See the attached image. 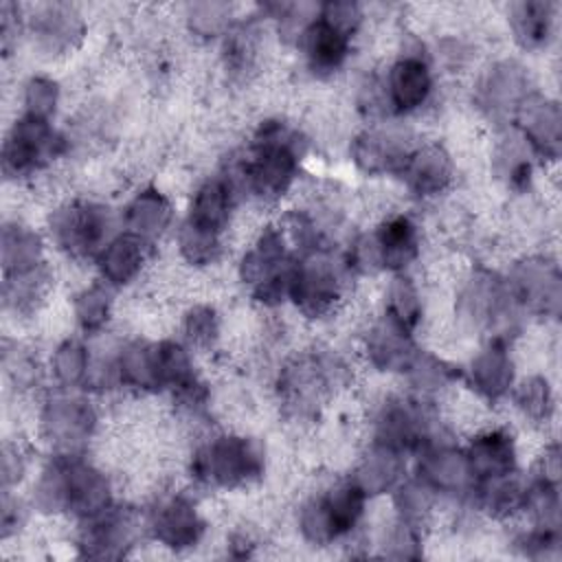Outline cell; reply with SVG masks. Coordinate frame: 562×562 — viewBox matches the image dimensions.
<instances>
[{
  "instance_id": "6da1fadb",
  "label": "cell",
  "mask_w": 562,
  "mask_h": 562,
  "mask_svg": "<svg viewBox=\"0 0 562 562\" xmlns=\"http://www.w3.org/2000/svg\"><path fill=\"white\" fill-rule=\"evenodd\" d=\"M33 503L48 514L68 512L88 520L112 507V487L108 476L79 454L57 452L35 481Z\"/></svg>"
},
{
  "instance_id": "7a4b0ae2",
  "label": "cell",
  "mask_w": 562,
  "mask_h": 562,
  "mask_svg": "<svg viewBox=\"0 0 562 562\" xmlns=\"http://www.w3.org/2000/svg\"><path fill=\"white\" fill-rule=\"evenodd\" d=\"M263 465L266 454L259 441L241 435H217L193 452L189 472L202 485L235 490L257 481Z\"/></svg>"
},
{
  "instance_id": "3957f363",
  "label": "cell",
  "mask_w": 562,
  "mask_h": 562,
  "mask_svg": "<svg viewBox=\"0 0 562 562\" xmlns=\"http://www.w3.org/2000/svg\"><path fill=\"white\" fill-rule=\"evenodd\" d=\"M457 312L470 327L490 334V342H505L518 318V303L507 281L490 270H474L457 299Z\"/></svg>"
},
{
  "instance_id": "277c9868",
  "label": "cell",
  "mask_w": 562,
  "mask_h": 562,
  "mask_svg": "<svg viewBox=\"0 0 562 562\" xmlns=\"http://www.w3.org/2000/svg\"><path fill=\"white\" fill-rule=\"evenodd\" d=\"M367 505V494L349 479L325 494L307 498L299 509V529L310 544H331L351 533Z\"/></svg>"
},
{
  "instance_id": "5b68a950",
  "label": "cell",
  "mask_w": 562,
  "mask_h": 562,
  "mask_svg": "<svg viewBox=\"0 0 562 562\" xmlns=\"http://www.w3.org/2000/svg\"><path fill=\"white\" fill-rule=\"evenodd\" d=\"M50 237L59 250L75 259H97V255L114 239L112 215L97 202H70L50 217Z\"/></svg>"
},
{
  "instance_id": "8992f818",
  "label": "cell",
  "mask_w": 562,
  "mask_h": 562,
  "mask_svg": "<svg viewBox=\"0 0 562 562\" xmlns=\"http://www.w3.org/2000/svg\"><path fill=\"white\" fill-rule=\"evenodd\" d=\"M342 277L325 248L301 255L294 261L288 299L310 318L329 314L340 299Z\"/></svg>"
},
{
  "instance_id": "52a82bcc",
  "label": "cell",
  "mask_w": 562,
  "mask_h": 562,
  "mask_svg": "<svg viewBox=\"0 0 562 562\" xmlns=\"http://www.w3.org/2000/svg\"><path fill=\"white\" fill-rule=\"evenodd\" d=\"M64 138L53 130L50 121L22 114L2 145V171L9 178L31 176L46 167L64 151Z\"/></svg>"
},
{
  "instance_id": "ba28073f",
  "label": "cell",
  "mask_w": 562,
  "mask_h": 562,
  "mask_svg": "<svg viewBox=\"0 0 562 562\" xmlns=\"http://www.w3.org/2000/svg\"><path fill=\"white\" fill-rule=\"evenodd\" d=\"M40 428L44 439L55 446L57 452L77 454L97 428V411L83 397L53 395L42 406Z\"/></svg>"
},
{
  "instance_id": "9c48e42d",
  "label": "cell",
  "mask_w": 562,
  "mask_h": 562,
  "mask_svg": "<svg viewBox=\"0 0 562 562\" xmlns=\"http://www.w3.org/2000/svg\"><path fill=\"white\" fill-rule=\"evenodd\" d=\"M507 285L518 307L542 316H558L562 303V279L555 263L540 257L518 261Z\"/></svg>"
},
{
  "instance_id": "30bf717a",
  "label": "cell",
  "mask_w": 562,
  "mask_h": 562,
  "mask_svg": "<svg viewBox=\"0 0 562 562\" xmlns=\"http://www.w3.org/2000/svg\"><path fill=\"white\" fill-rule=\"evenodd\" d=\"M430 441L428 417L419 400L395 397L384 402L375 417L373 443H382L406 454L419 452Z\"/></svg>"
},
{
  "instance_id": "8fae6325",
  "label": "cell",
  "mask_w": 562,
  "mask_h": 562,
  "mask_svg": "<svg viewBox=\"0 0 562 562\" xmlns=\"http://www.w3.org/2000/svg\"><path fill=\"white\" fill-rule=\"evenodd\" d=\"M529 97V75L516 61L494 64L483 77L476 94L481 110L494 121L514 119Z\"/></svg>"
},
{
  "instance_id": "7c38bea8",
  "label": "cell",
  "mask_w": 562,
  "mask_h": 562,
  "mask_svg": "<svg viewBox=\"0 0 562 562\" xmlns=\"http://www.w3.org/2000/svg\"><path fill=\"white\" fill-rule=\"evenodd\" d=\"M419 479L435 494L461 496L474 490V474L470 470L465 450L435 439L419 450Z\"/></svg>"
},
{
  "instance_id": "4fadbf2b",
  "label": "cell",
  "mask_w": 562,
  "mask_h": 562,
  "mask_svg": "<svg viewBox=\"0 0 562 562\" xmlns=\"http://www.w3.org/2000/svg\"><path fill=\"white\" fill-rule=\"evenodd\" d=\"M204 527L200 512L184 496H169L160 501L147 518L149 536L158 544L176 551L195 547L204 536Z\"/></svg>"
},
{
  "instance_id": "5bb4252c",
  "label": "cell",
  "mask_w": 562,
  "mask_h": 562,
  "mask_svg": "<svg viewBox=\"0 0 562 562\" xmlns=\"http://www.w3.org/2000/svg\"><path fill=\"white\" fill-rule=\"evenodd\" d=\"M386 105L395 114L419 110L432 92V75L424 57L404 55L395 59L382 83Z\"/></svg>"
},
{
  "instance_id": "9a60e30c",
  "label": "cell",
  "mask_w": 562,
  "mask_h": 562,
  "mask_svg": "<svg viewBox=\"0 0 562 562\" xmlns=\"http://www.w3.org/2000/svg\"><path fill=\"white\" fill-rule=\"evenodd\" d=\"M397 173L402 176L411 193L419 198H432L450 187L454 178V167L446 147L430 143L411 149Z\"/></svg>"
},
{
  "instance_id": "2e32d148",
  "label": "cell",
  "mask_w": 562,
  "mask_h": 562,
  "mask_svg": "<svg viewBox=\"0 0 562 562\" xmlns=\"http://www.w3.org/2000/svg\"><path fill=\"white\" fill-rule=\"evenodd\" d=\"M364 349L369 362L380 371H406L419 351L413 331L386 314L367 331Z\"/></svg>"
},
{
  "instance_id": "e0dca14e",
  "label": "cell",
  "mask_w": 562,
  "mask_h": 562,
  "mask_svg": "<svg viewBox=\"0 0 562 562\" xmlns=\"http://www.w3.org/2000/svg\"><path fill=\"white\" fill-rule=\"evenodd\" d=\"M86 527L79 538V547L88 558H121L132 547L134 522L127 512L108 507L94 518L83 520Z\"/></svg>"
},
{
  "instance_id": "ac0fdd59",
  "label": "cell",
  "mask_w": 562,
  "mask_h": 562,
  "mask_svg": "<svg viewBox=\"0 0 562 562\" xmlns=\"http://www.w3.org/2000/svg\"><path fill=\"white\" fill-rule=\"evenodd\" d=\"M522 138L533 154L542 158H558L562 143V114L555 101L531 94L516 114Z\"/></svg>"
},
{
  "instance_id": "d6986e66",
  "label": "cell",
  "mask_w": 562,
  "mask_h": 562,
  "mask_svg": "<svg viewBox=\"0 0 562 562\" xmlns=\"http://www.w3.org/2000/svg\"><path fill=\"white\" fill-rule=\"evenodd\" d=\"M465 457L474 474V483L516 472V443L503 428H490L472 437L465 448Z\"/></svg>"
},
{
  "instance_id": "ffe728a7",
  "label": "cell",
  "mask_w": 562,
  "mask_h": 562,
  "mask_svg": "<svg viewBox=\"0 0 562 562\" xmlns=\"http://www.w3.org/2000/svg\"><path fill=\"white\" fill-rule=\"evenodd\" d=\"M299 44L303 46L307 66L314 75H331L347 61L351 35L323 20L316 9V15L305 26Z\"/></svg>"
},
{
  "instance_id": "44dd1931",
  "label": "cell",
  "mask_w": 562,
  "mask_h": 562,
  "mask_svg": "<svg viewBox=\"0 0 562 562\" xmlns=\"http://www.w3.org/2000/svg\"><path fill=\"white\" fill-rule=\"evenodd\" d=\"M470 386L485 400L496 402L514 386V362L505 342H487L468 367Z\"/></svg>"
},
{
  "instance_id": "7402d4cb",
  "label": "cell",
  "mask_w": 562,
  "mask_h": 562,
  "mask_svg": "<svg viewBox=\"0 0 562 562\" xmlns=\"http://www.w3.org/2000/svg\"><path fill=\"white\" fill-rule=\"evenodd\" d=\"M233 202L235 191L231 189V184L224 178H211L195 191L184 222L198 231L222 237L231 222Z\"/></svg>"
},
{
  "instance_id": "603a6c76",
  "label": "cell",
  "mask_w": 562,
  "mask_h": 562,
  "mask_svg": "<svg viewBox=\"0 0 562 562\" xmlns=\"http://www.w3.org/2000/svg\"><path fill=\"white\" fill-rule=\"evenodd\" d=\"M149 246L145 239L132 235V233H119L110 244L97 255V266L108 285H127L132 283L145 261Z\"/></svg>"
},
{
  "instance_id": "cb8c5ba5",
  "label": "cell",
  "mask_w": 562,
  "mask_h": 562,
  "mask_svg": "<svg viewBox=\"0 0 562 562\" xmlns=\"http://www.w3.org/2000/svg\"><path fill=\"white\" fill-rule=\"evenodd\" d=\"M382 270L404 272L419 257V233L408 215H391L375 231Z\"/></svg>"
},
{
  "instance_id": "d4e9b609",
  "label": "cell",
  "mask_w": 562,
  "mask_h": 562,
  "mask_svg": "<svg viewBox=\"0 0 562 562\" xmlns=\"http://www.w3.org/2000/svg\"><path fill=\"white\" fill-rule=\"evenodd\" d=\"M173 209L165 193H160L154 187H147L138 191L123 211V224L125 231L145 239L147 244H154L171 224Z\"/></svg>"
},
{
  "instance_id": "484cf974",
  "label": "cell",
  "mask_w": 562,
  "mask_h": 562,
  "mask_svg": "<svg viewBox=\"0 0 562 562\" xmlns=\"http://www.w3.org/2000/svg\"><path fill=\"white\" fill-rule=\"evenodd\" d=\"M404 457L406 454L400 450H393L382 443H373L371 450L358 463L351 481L367 494V498L393 492L402 481V474L406 468Z\"/></svg>"
},
{
  "instance_id": "4316f807",
  "label": "cell",
  "mask_w": 562,
  "mask_h": 562,
  "mask_svg": "<svg viewBox=\"0 0 562 562\" xmlns=\"http://www.w3.org/2000/svg\"><path fill=\"white\" fill-rule=\"evenodd\" d=\"M0 257H2V270L4 277L13 274H26L44 266V241L42 237L18 222L2 226V239H0Z\"/></svg>"
},
{
  "instance_id": "83f0119b",
  "label": "cell",
  "mask_w": 562,
  "mask_h": 562,
  "mask_svg": "<svg viewBox=\"0 0 562 562\" xmlns=\"http://www.w3.org/2000/svg\"><path fill=\"white\" fill-rule=\"evenodd\" d=\"M33 35L48 53L72 48L83 35L81 18L66 4H48L33 18Z\"/></svg>"
},
{
  "instance_id": "f1b7e54d",
  "label": "cell",
  "mask_w": 562,
  "mask_h": 562,
  "mask_svg": "<svg viewBox=\"0 0 562 562\" xmlns=\"http://www.w3.org/2000/svg\"><path fill=\"white\" fill-rule=\"evenodd\" d=\"M116 380L121 386L138 391H158V367H156V345L147 340H130L121 347L114 358Z\"/></svg>"
},
{
  "instance_id": "f546056e",
  "label": "cell",
  "mask_w": 562,
  "mask_h": 562,
  "mask_svg": "<svg viewBox=\"0 0 562 562\" xmlns=\"http://www.w3.org/2000/svg\"><path fill=\"white\" fill-rule=\"evenodd\" d=\"M411 149L397 145L395 138L382 132H362L351 143V158L364 173L400 171Z\"/></svg>"
},
{
  "instance_id": "4dcf8cb0",
  "label": "cell",
  "mask_w": 562,
  "mask_h": 562,
  "mask_svg": "<svg viewBox=\"0 0 562 562\" xmlns=\"http://www.w3.org/2000/svg\"><path fill=\"white\" fill-rule=\"evenodd\" d=\"M514 37L525 48H538L547 44L553 26V7L542 0L516 2L509 13Z\"/></svg>"
},
{
  "instance_id": "1f68e13d",
  "label": "cell",
  "mask_w": 562,
  "mask_h": 562,
  "mask_svg": "<svg viewBox=\"0 0 562 562\" xmlns=\"http://www.w3.org/2000/svg\"><path fill=\"white\" fill-rule=\"evenodd\" d=\"M90 367V353L86 345L77 338H66L64 342H59L50 358L53 375L64 389H77L81 384H88Z\"/></svg>"
},
{
  "instance_id": "d6a6232c",
  "label": "cell",
  "mask_w": 562,
  "mask_h": 562,
  "mask_svg": "<svg viewBox=\"0 0 562 562\" xmlns=\"http://www.w3.org/2000/svg\"><path fill=\"white\" fill-rule=\"evenodd\" d=\"M422 310H424V305H422L417 285L413 283L411 277H406L404 272H397L386 288L384 314L413 331L417 327V323L422 321Z\"/></svg>"
},
{
  "instance_id": "836d02e7",
  "label": "cell",
  "mask_w": 562,
  "mask_h": 562,
  "mask_svg": "<svg viewBox=\"0 0 562 562\" xmlns=\"http://www.w3.org/2000/svg\"><path fill=\"white\" fill-rule=\"evenodd\" d=\"M112 312V294L105 283H92L75 296V318L86 334H97L105 327Z\"/></svg>"
},
{
  "instance_id": "e575fe53",
  "label": "cell",
  "mask_w": 562,
  "mask_h": 562,
  "mask_svg": "<svg viewBox=\"0 0 562 562\" xmlns=\"http://www.w3.org/2000/svg\"><path fill=\"white\" fill-rule=\"evenodd\" d=\"M393 492H395L393 501L397 509V520H404L422 529V522L428 518L432 509L435 492L419 476L411 481H400Z\"/></svg>"
},
{
  "instance_id": "d590c367",
  "label": "cell",
  "mask_w": 562,
  "mask_h": 562,
  "mask_svg": "<svg viewBox=\"0 0 562 562\" xmlns=\"http://www.w3.org/2000/svg\"><path fill=\"white\" fill-rule=\"evenodd\" d=\"M406 373H408V378H411L413 389H415L419 395H432V393L441 391V389L454 378L452 367H448V364H446L443 360H439L437 356L424 353V351H417V356H415L413 362L408 364Z\"/></svg>"
},
{
  "instance_id": "8d00e7d4",
  "label": "cell",
  "mask_w": 562,
  "mask_h": 562,
  "mask_svg": "<svg viewBox=\"0 0 562 562\" xmlns=\"http://www.w3.org/2000/svg\"><path fill=\"white\" fill-rule=\"evenodd\" d=\"M178 250L180 255L193 263V266H209L213 263L222 252V237L198 231L182 222L178 231Z\"/></svg>"
},
{
  "instance_id": "74e56055",
  "label": "cell",
  "mask_w": 562,
  "mask_h": 562,
  "mask_svg": "<svg viewBox=\"0 0 562 562\" xmlns=\"http://www.w3.org/2000/svg\"><path fill=\"white\" fill-rule=\"evenodd\" d=\"M520 413L533 422H547L553 413V393L544 378H527L514 393Z\"/></svg>"
},
{
  "instance_id": "f35d334b",
  "label": "cell",
  "mask_w": 562,
  "mask_h": 562,
  "mask_svg": "<svg viewBox=\"0 0 562 562\" xmlns=\"http://www.w3.org/2000/svg\"><path fill=\"white\" fill-rule=\"evenodd\" d=\"M24 114L40 119V121H50V116L57 110L59 103V86L50 77L35 75L26 81L24 86Z\"/></svg>"
},
{
  "instance_id": "ab89813d",
  "label": "cell",
  "mask_w": 562,
  "mask_h": 562,
  "mask_svg": "<svg viewBox=\"0 0 562 562\" xmlns=\"http://www.w3.org/2000/svg\"><path fill=\"white\" fill-rule=\"evenodd\" d=\"M189 26L202 37H215L228 29L231 7L224 2H198L189 7Z\"/></svg>"
},
{
  "instance_id": "60d3db41",
  "label": "cell",
  "mask_w": 562,
  "mask_h": 562,
  "mask_svg": "<svg viewBox=\"0 0 562 562\" xmlns=\"http://www.w3.org/2000/svg\"><path fill=\"white\" fill-rule=\"evenodd\" d=\"M184 336L193 347L209 349L220 336V318L211 305H195L184 316Z\"/></svg>"
},
{
  "instance_id": "b9f144b4",
  "label": "cell",
  "mask_w": 562,
  "mask_h": 562,
  "mask_svg": "<svg viewBox=\"0 0 562 562\" xmlns=\"http://www.w3.org/2000/svg\"><path fill=\"white\" fill-rule=\"evenodd\" d=\"M389 558H397V560H415L422 555L419 547H422V536H419V527L408 525L404 520H397V525L389 531L386 538Z\"/></svg>"
},
{
  "instance_id": "7bdbcfd3",
  "label": "cell",
  "mask_w": 562,
  "mask_h": 562,
  "mask_svg": "<svg viewBox=\"0 0 562 562\" xmlns=\"http://www.w3.org/2000/svg\"><path fill=\"white\" fill-rule=\"evenodd\" d=\"M318 15L351 37L362 22V9L356 2H325L318 7Z\"/></svg>"
},
{
  "instance_id": "ee69618b",
  "label": "cell",
  "mask_w": 562,
  "mask_h": 562,
  "mask_svg": "<svg viewBox=\"0 0 562 562\" xmlns=\"http://www.w3.org/2000/svg\"><path fill=\"white\" fill-rule=\"evenodd\" d=\"M4 369L13 378V382L20 386H31L33 380L37 378V367L33 358L26 356L24 351H18V353L4 351Z\"/></svg>"
},
{
  "instance_id": "f6af8a7d",
  "label": "cell",
  "mask_w": 562,
  "mask_h": 562,
  "mask_svg": "<svg viewBox=\"0 0 562 562\" xmlns=\"http://www.w3.org/2000/svg\"><path fill=\"white\" fill-rule=\"evenodd\" d=\"M24 476V459L18 448H4L2 450V487L9 490Z\"/></svg>"
}]
</instances>
